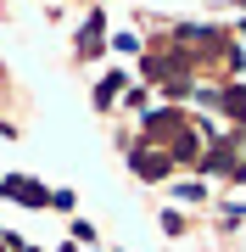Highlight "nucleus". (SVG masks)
I'll return each instance as SVG.
<instances>
[{
    "mask_svg": "<svg viewBox=\"0 0 246 252\" xmlns=\"http://www.w3.org/2000/svg\"><path fill=\"white\" fill-rule=\"evenodd\" d=\"M0 196H11L23 207H51V190L34 185V180H17V174H0Z\"/></svg>",
    "mask_w": 246,
    "mask_h": 252,
    "instance_id": "1",
    "label": "nucleus"
},
{
    "mask_svg": "<svg viewBox=\"0 0 246 252\" xmlns=\"http://www.w3.org/2000/svg\"><path fill=\"white\" fill-rule=\"evenodd\" d=\"M168 168H173V157H168V152H157V146L135 152V174H140V180H168Z\"/></svg>",
    "mask_w": 246,
    "mask_h": 252,
    "instance_id": "2",
    "label": "nucleus"
},
{
    "mask_svg": "<svg viewBox=\"0 0 246 252\" xmlns=\"http://www.w3.org/2000/svg\"><path fill=\"white\" fill-rule=\"evenodd\" d=\"M101 34H107V17H101V11H90V23H84L79 45H84V51H101Z\"/></svg>",
    "mask_w": 246,
    "mask_h": 252,
    "instance_id": "3",
    "label": "nucleus"
},
{
    "mask_svg": "<svg viewBox=\"0 0 246 252\" xmlns=\"http://www.w3.org/2000/svg\"><path fill=\"white\" fill-rule=\"evenodd\" d=\"M123 84H129L123 73H107V79H101V90H95V101H101V107H112V95H118Z\"/></svg>",
    "mask_w": 246,
    "mask_h": 252,
    "instance_id": "4",
    "label": "nucleus"
}]
</instances>
